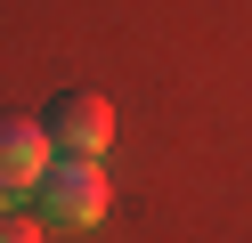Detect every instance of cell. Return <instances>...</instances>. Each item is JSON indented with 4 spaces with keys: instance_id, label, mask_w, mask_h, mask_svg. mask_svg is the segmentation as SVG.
I'll use <instances>...</instances> for the list:
<instances>
[{
    "instance_id": "obj_1",
    "label": "cell",
    "mask_w": 252,
    "mask_h": 243,
    "mask_svg": "<svg viewBox=\"0 0 252 243\" xmlns=\"http://www.w3.org/2000/svg\"><path fill=\"white\" fill-rule=\"evenodd\" d=\"M33 194H41V219L49 227H98L106 219V170L90 154H57Z\"/></svg>"
},
{
    "instance_id": "obj_2",
    "label": "cell",
    "mask_w": 252,
    "mask_h": 243,
    "mask_svg": "<svg viewBox=\"0 0 252 243\" xmlns=\"http://www.w3.org/2000/svg\"><path fill=\"white\" fill-rule=\"evenodd\" d=\"M41 130H49L57 154H106V138H114V106H106L98 89H57L49 106H41Z\"/></svg>"
},
{
    "instance_id": "obj_3",
    "label": "cell",
    "mask_w": 252,
    "mask_h": 243,
    "mask_svg": "<svg viewBox=\"0 0 252 243\" xmlns=\"http://www.w3.org/2000/svg\"><path fill=\"white\" fill-rule=\"evenodd\" d=\"M57 146L41 122H25V113H0V194H33L41 178H49Z\"/></svg>"
},
{
    "instance_id": "obj_4",
    "label": "cell",
    "mask_w": 252,
    "mask_h": 243,
    "mask_svg": "<svg viewBox=\"0 0 252 243\" xmlns=\"http://www.w3.org/2000/svg\"><path fill=\"white\" fill-rule=\"evenodd\" d=\"M0 243H41V235H33L25 219H0Z\"/></svg>"
}]
</instances>
